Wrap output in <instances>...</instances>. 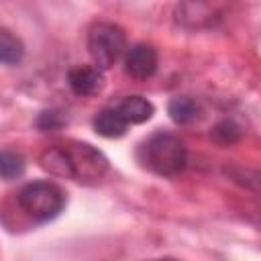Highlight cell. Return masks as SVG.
<instances>
[{"label":"cell","instance_id":"14","mask_svg":"<svg viewBox=\"0 0 261 261\" xmlns=\"http://www.w3.org/2000/svg\"><path fill=\"white\" fill-rule=\"evenodd\" d=\"M149 261H177L173 257H159V259H149Z\"/></svg>","mask_w":261,"mask_h":261},{"label":"cell","instance_id":"11","mask_svg":"<svg viewBox=\"0 0 261 261\" xmlns=\"http://www.w3.org/2000/svg\"><path fill=\"white\" fill-rule=\"evenodd\" d=\"M241 135H243V130H241V126H239L232 118L220 120V122L212 128V133H210V137H212L216 143H220V145L237 143V141L241 139Z\"/></svg>","mask_w":261,"mask_h":261},{"label":"cell","instance_id":"9","mask_svg":"<svg viewBox=\"0 0 261 261\" xmlns=\"http://www.w3.org/2000/svg\"><path fill=\"white\" fill-rule=\"evenodd\" d=\"M167 112L175 124H192L202 116V104L190 96L171 98L167 104Z\"/></svg>","mask_w":261,"mask_h":261},{"label":"cell","instance_id":"7","mask_svg":"<svg viewBox=\"0 0 261 261\" xmlns=\"http://www.w3.org/2000/svg\"><path fill=\"white\" fill-rule=\"evenodd\" d=\"M114 108L122 114V118H124L128 124L147 122V120L153 116V112H155L153 104H151L147 98H143V96H124V98H120V100L116 102Z\"/></svg>","mask_w":261,"mask_h":261},{"label":"cell","instance_id":"12","mask_svg":"<svg viewBox=\"0 0 261 261\" xmlns=\"http://www.w3.org/2000/svg\"><path fill=\"white\" fill-rule=\"evenodd\" d=\"M0 171H2V177H4L6 181L20 177L22 171H24V159H22V155H18V153H14V151H2Z\"/></svg>","mask_w":261,"mask_h":261},{"label":"cell","instance_id":"6","mask_svg":"<svg viewBox=\"0 0 261 261\" xmlns=\"http://www.w3.org/2000/svg\"><path fill=\"white\" fill-rule=\"evenodd\" d=\"M67 86L75 96H96L104 88L102 69L96 65H77L67 73Z\"/></svg>","mask_w":261,"mask_h":261},{"label":"cell","instance_id":"5","mask_svg":"<svg viewBox=\"0 0 261 261\" xmlns=\"http://www.w3.org/2000/svg\"><path fill=\"white\" fill-rule=\"evenodd\" d=\"M124 69L135 80H149L157 71V51L153 45L137 43L124 55Z\"/></svg>","mask_w":261,"mask_h":261},{"label":"cell","instance_id":"4","mask_svg":"<svg viewBox=\"0 0 261 261\" xmlns=\"http://www.w3.org/2000/svg\"><path fill=\"white\" fill-rule=\"evenodd\" d=\"M124 31L114 22H94L88 31V53L98 69H110L126 55Z\"/></svg>","mask_w":261,"mask_h":261},{"label":"cell","instance_id":"8","mask_svg":"<svg viewBox=\"0 0 261 261\" xmlns=\"http://www.w3.org/2000/svg\"><path fill=\"white\" fill-rule=\"evenodd\" d=\"M126 126H128V122L122 118V114L114 106L102 108L94 116V130L100 137H106V139H118V137H122L126 133Z\"/></svg>","mask_w":261,"mask_h":261},{"label":"cell","instance_id":"10","mask_svg":"<svg viewBox=\"0 0 261 261\" xmlns=\"http://www.w3.org/2000/svg\"><path fill=\"white\" fill-rule=\"evenodd\" d=\"M24 55V45L8 29H0V61L4 65H16Z\"/></svg>","mask_w":261,"mask_h":261},{"label":"cell","instance_id":"2","mask_svg":"<svg viewBox=\"0 0 261 261\" xmlns=\"http://www.w3.org/2000/svg\"><path fill=\"white\" fill-rule=\"evenodd\" d=\"M137 159L145 169L157 175L173 177L186 169L188 149L177 137L167 133H155L139 145Z\"/></svg>","mask_w":261,"mask_h":261},{"label":"cell","instance_id":"1","mask_svg":"<svg viewBox=\"0 0 261 261\" xmlns=\"http://www.w3.org/2000/svg\"><path fill=\"white\" fill-rule=\"evenodd\" d=\"M41 167L57 177H69L75 181L92 184L102 179L108 171V159L102 151L92 147L90 143L67 141L61 145H53L41 153Z\"/></svg>","mask_w":261,"mask_h":261},{"label":"cell","instance_id":"3","mask_svg":"<svg viewBox=\"0 0 261 261\" xmlns=\"http://www.w3.org/2000/svg\"><path fill=\"white\" fill-rule=\"evenodd\" d=\"M16 202L29 218H33L35 222H47L63 210L65 194L55 181L41 179L22 186L16 194Z\"/></svg>","mask_w":261,"mask_h":261},{"label":"cell","instance_id":"13","mask_svg":"<svg viewBox=\"0 0 261 261\" xmlns=\"http://www.w3.org/2000/svg\"><path fill=\"white\" fill-rule=\"evenodd\" d=\"M65 122H67V118L59 110H45V112L39 114V120H37V124H39L41 130H57Z\"/></svg>","mask_w":261,"mask_h":261}]
</instances>
